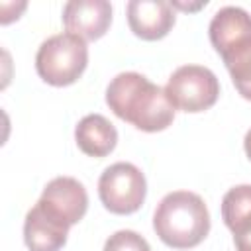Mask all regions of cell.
Wrapping results in <instances>:
<instances>
[{
	"mask_svg": "<svg viewBox=\"0 0 251 251\" xmlns=\"http://www.w3.org/2000/svg\"><path fill=\"white\" fill-rule=\"evenodd\" d=\"M76 145L82 153L90 157H106L114 151L118 143V131L112 122L100 114L84 116L75 129Z\"/></svg>",
	"mask_w": 251,
	"mask_h": 251,
	"instance_id": "11",
	"label": "cell"
},
{
	"mask_svg": "<svg viewBox=\"0 0 251 251\" xmlns=\"http://www.w3.org/2000/svg\"><path fill=\"white\" fill-rule=\"evenodd\" d=\"M69 226L57 222L37 204L25 214L24 241L29 251H59L67 243Z\"/></svg>",
	"mask_w": 251,
	"mask_h": 251,
	"instance_id": "9",
	"label": "cell"
},
{
	"mask_svg": "<svg viewBox=\"0 0 251 251\" xmlns=\"http://www.w3.org/2000/svg\"><path fill=\"white\" fill-rule=\"evenodd\" d=\"M127 24L137 37L155 41L165 37L175 25V12L167 0H129Z\"/></svg>",
	"mask_w": 251,
	"mask_h": 251,
	"instance_id": "8",
	"label": "cell"
},
{
	"mask_svg": "<svg viewBox=\"0 0 251 251\" xmlns=\"http://www.w3.org/2000/svg\"><path fill=\"white\" fill-rule=\"evenodd\" d=\"M37 206L57 222L71 227L84 218L88 208V194L76 178L57 176L45 184Z\"/></svg>",
	"mask_w": 251,
	"mask_h": 251,
	"instance_id": "6",
	"label": "cell"
},
{
	"mask_svg": "<svg viewBox=\"0 0 251 251\" xmlns=\"http://www.w3.org/2000/svg\"><path fill=\"white\" fill-rule=\"evenodd\" d=\"M106 104L120 120L133 124L141 131H161L175 120V106L165 88L133 71L120 73L110 80Z\"/></svg>",
	"mask_w": 251,
	"mask_h": 251,
	"instance_id": "1",
	"label": "cell"
},
{
	"mask_svg": "<svg viewBox=\"0 0 251 251\" xmlns=\"http://www.w3.org/2000/svg\"><path fill=\"white\" fill-rule=\"evenodd\" d=\"M243 147H245V153H247V157L251 159V129L245 133V139H243Z\"/></svg>",
	"mask_w": 251,
	"mask_h": 251,
	"instance_id": "15",
	"label": "cell"
},
{
	"mask_svg": "<svg viewBox=\"0 0 251 251\" xmlns=\"http://www.w3.org/2000/svg\"><path fill=\"white\" fill-rule=\"evenodd\" d=\"M112 22V4L108 0H71L63 8V24L69 33L82 39H98Z\"/></svg>",
	"mask_w": 251,
	"mask_h": 251,
	"instance_id": "7",
	"label": "cell"
},
{
	"mask_svg": "<svg viewBox=\"0 0 251 251\" xmlns=\"http://www.w3.org/2000/svg\"><path fill=\"white\" fill-rule=\"evenodd\" d=\"M104 251H151V247H149L147 239L143 235H139L137 231L120 229L106 239Z\"/></svg>",
	"mask_w": 251,
	"mask_h": 251,
	"instance_id": "13",
	"label": "cell"
},
{
	"mask_svg": "<svg viewBox=\"0 0 251 251\" xmlns=\"http://www.w3.org/2000/svg\"><path fill=\"white\" fill-rule=\"evenodd\" d=\"M220 55L224 59L226 69L229 71L237 92L245 100H251V37L235 43Z\"/></svg>",
	"mask_w": 251,
	"mask_h": 251,
	"instance_id": "12",
	"label": "cell"
},
{
	"mask_svg": "<svg viewBox=\"0 0 251 251\" xmlns=\"http://www.w3.org/2000/svg\"><path fill=\"white\" fill-rule=\"evenodd\" d=\"M145 194V176L131 163H114L100 175L98 196L112 214H131L139 210Z\"/></svg>",
	"mask_w": 251,
	"mask_h": 251,
	"instance_id": "5",
	"label": "cell"
},
{
	"mask_svg": "<svg viewBox=\"0 0 251 251\" xmlns=\"http://www.w3.org/2000/svg\"><path fill=\"white\" fill-rule=\"evenodd\" d=\"M227 227L233 233V243L237 251H251V212L229 222Z\"/></svg>",
	"mask_w": 251,
	"mask_h": 251,
	"instance_id": "14",
	"label": "cell"
},
{
	"mask_svg": "<svg viewBox=\"0 0 251 251\" xmlns=\"http://www.w3.org/2000/svg\"><path fill=\"white\" fill-rule=\"evenodd\" d=\"M165 92L176 110L194 114L204 112L216 104L220 82L208 67L182 65L169 76Z\"/></svg>",
	"mask_w": 251,
	"mask_h": 251,
	"instance_id": "4",
	"label": "cell"
},
{
	"mask_svg": "<svg viewBox=\"0 0 251 251\" xmlns=\"http://www.w3.org/2000/svg\"><path fill=\"white\" fill-rule=\"evenodd\" d=\"M86 63H88L86 41L69 31L47 37L39 45L35 55L37 75L53 86L73 84L84 73Z\"/></svg>",
	"mask_w": 251,
	"mask_h": 251,
	"instance_id": "3",
	"label": "cell"
},
{
	"mask_svg": "<svg viewBox=\"0 0 251 251\" xmlns=\"http://www.w3.org/2000/svg\"><path fill=\"white\" fill-rule=\"evenodd\" d=\"M210 41L218 53L251 37V16L239 6L220 8L210 22Z\"/></svg>",
	"mask_w": 251,
	"mask_h": 251,
	"instance_id": "10",
	"label": "cell"
},
{
	"mask_svg": "<svg viewBox=\"0 0 251 251\" xmlns=\"http://www.w3.org/2000/svg\"><path fill=\"white\" fill-rule=\"evenodd\" d=\"M153 229L159 239L175 249L198 245L210 231V214L204 200L190 190H175L163 196L153 214Z\"/></svg>",
	"mask_w": 251,
	"mask_h": 251,
	"instance_id": "2",
	"label": "cell"
}]
</instances>
